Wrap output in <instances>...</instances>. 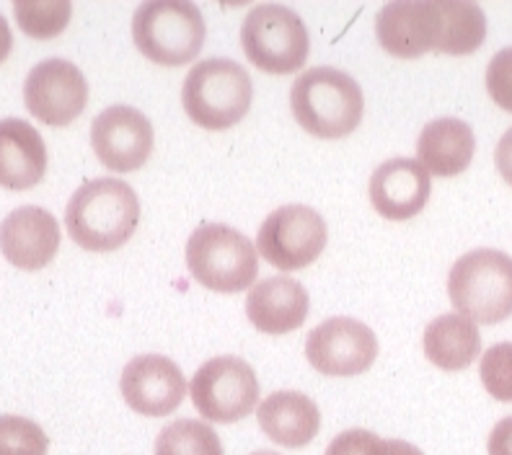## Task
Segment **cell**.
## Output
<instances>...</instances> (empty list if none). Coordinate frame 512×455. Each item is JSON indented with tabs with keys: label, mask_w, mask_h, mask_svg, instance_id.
<instances>
[{
	"label": "cell",
	"mask_w": 512,
	"mask_h": 455,
	"mask_svg": "<svg viewBox=\"0 0 512 455\" xmlns=\"http://www.w3.org/2000/svg\"><path fill=\"white\" fill-rule=\"evenodd\" d=\"M189 275L213 293H241L259 275L256 246L223 223L200 225L187 241Z\"/></svg>",
	"instance_id": "6"
},
{
	"label": "cell",
	"mask_w": 512,
	"mask_h": 455,
	"mask_svg": "<svg viewBox=\"0 0 512 455\" xmlns=\"http://www.w3.org/2000/svg\"><path fill=\"white\" fill-rule=\"evenodd\" d=\"M306 357L313 370L331 378H350L373 368L378 357V339L355 318L337 316L308 334Z\"/></svg>",
	"instance_id": "11"
},
{
	"label": "cell",
	"mask_w": 512,
	"mask_h": 455,
	"mask_svg": "<svg viewBox=\"0 0 512 455\" xmlns=\"http://www.w3.org/2000/svg\"><path fill=\"white\" fill-rule=\"evenodd\" d=\"M440 39L435 52L440 55H471L487 39V16L469 0H438Z\"/></svg>",
	"instance_id": "22"
},
{
	"label": "cell",
	"mask_w": 512,
	"mask_h": 455,
	"mask_svg": "<svg viewBox=\"0 0 512 455\" xmlns=\"http://www.w3.org/2000/svg\"><path fill=\"white\" fill-rule=\"evenodd\" d=\"M375 37L388 55L414 60L435 52L440 39L438 0H396L375 16Z\"/></svg>",
	"instance_id": "14"
},
{
	"label": "cell",
	"mask_w": 512,
	"mask_h": 455,
	"mask_svg": "<svg viewBox=\"0 0 512 455\" xmlns=\"http://www.w3.org/2000/svg\"><path fill=\"white\" fill-rule=\"evenodd\" d=\"M73 6L68 0H19L13 3V16L24 34L32 39H52L65 32Z\"/></svg>",
	"instance_id": "24"
},
{
	"label": "cell",
	"mask_w": 512,
	"mask_h": 455,
	"mask_svg": "<svg viewBox=\"0 0 512 455\" xmlns=\"http://www.w3.org/2000/svg\"><path fill=\"white\" fill-rule=\"evenodd\" d=\"M481 352V334L471 318L443 313L425 329V355L445 373L466 370Z\"/></svg>",
	"instance_id": "21"
},
{
	"label": "cell",
	"mask_w": 512,
	"mask_h": 455,
	"mask_svg": "<svg viewBox=\"0 0 512 455\" xmlns=\"http://www.w3.org/2000/svg\"><path fill=\"white\" fill-rule=\"evenodd\" d=\"M57 249H60V225L55 215L42 207H16L0 223V251L13 267L37 272L55 259Z\"/></svg>",
	"instance_id": "16"
},
{
	"label": "cell",
	"mask_w": 512,
	"mask_h": 455,
	"mask_svg": "<svg viewBox=\"0 0 512 455\" xmlns=\"http://www.w3.org/2000/svg\"><path fill=\"white\" fill-rule=\"evenodd\" d=\"M207 26L187 0H150L132 16V42L150 63L179 68L200 55Z\"/></svg>",
	"instance_id": "4"
},
{
	"label": "cell",
	"mask_w": 512,
	"mask_h": 455,
	"mask_svg": "<svg viewBox=\"0 0 512 455\" xmlns=\"http://www.w3.org/2000/svg\"><path fill=\"white\" fill-rule=\"evenodd\" d=\"M251 455H280V453H275V450H256V453Z\"/></svg>",
	"instance_id": "33"
},
{
	"label": "cell",
	"mask_w": 512,
	"mask_h": 455,
	"mask_svg": "<svg viewBox=\"0 0 512 455\" xmlns=\"http://www.w3.org/2000/svg\"><path fill=\"white\" fill-rule=\"evenodd\" d=\"M476 138L471 125L463 119L443 117L432 119L425 130L419 132L417 140V161L430 171V176L450 179L469 169L474 161Z\"/></svg>",
	"instance_id": "20"
},
{
	"label": "cell",
	"mask_w": 512,
	"mask_h": 455,
	"mask_svg": "<svg viewBox=\"0 0 512 455\" xmlns=\"http://www.w3.org/2000/svg\"><path fill=\"white\" fill-rule=\"evenodd\" d=\"M91 145L109 171L130 174L145 166L153 153V125L135 106L114 104L94 119Z\"/></svg>",
	"instance_id": "12"
},
{
	"label": "cell",
	"mask_w": 512,
	"mask_h": 455,
	"mask_svg": "<svg viewBox=\"0 0 512 455\" xmlns=\"http://www.w3.org/2000/svg\"><path fill=\"white\" fill-rule=\"evenodd\" d=\"M254 86L244 65L213 57L197 63L182 86V104L187 117L202 130L220 132L238 125L249 114Z\"/></svg>",
	"instance_id": "3"
},
{
	"label": "cell",
	"mask_w": 512,
	"mask_h": 455,
	"mask_svg": "<svg viewBox=\"0 0 512 455\" xmlns=\"http://www.w3.org/2000/svg\"><path fill=\"white\" fill-rule=\"evenodd\" d=\"M119 388L132 412L143 417H166L182 406L187 396V378L169 357L138 355L122 370Z\"/></svg>",
	"instance_id": "13"
},
{
	"label": "cell",
	"mask_w": 512,
	"mask_h": 455,
	"mask_svg": "<svg viewBox=\"0 0 512 455\" xmlns=\"http://www.w3.org/2000/svg\"><path fill=\"white\" fill-rule=\"evenodd\" d=\"M264 435L282 448H306L321 430V412L311 396L300 391H275L256 409Z\"/></svg>",
	"instance_id": "19"
},
{
	"label": "cell",
	"mask_w": 512,
	"mask_h": 455,
	"mask_svg": "<svg viewBox=\"0 0 512 455\" xmlns=\"http://www.w3.org/2000/svg\"><path fill=\"white\" fill-rule=\"evenodd\" d=\"M24 104L42 125H70L88 104L86 75L63 57L42 60L26 75Z\"/></svg>",
	"instance_id": "10"
},
{
	"label": "cell",
	"mask_w": 512,
	"mask_h": 455,
	"mask_svg": "<svg viewBox=\"0 0 512 455\" xmlns=\"http://www.w3.org/2000/svg\"><path fill=\"white\" fill-rule=\"evenodd\" d=\"M494 163H497V171H500L502 179L512 187V127L505 132L494 150Z\"/></svg>",
	"instance_id": "30"
},
{
	"label": "cell",
	"mask_w": 512,
	"mask_h": 455,
	"mask_svg": "<svg viewBox=\"0 0 512 455\" xmlns=\"http://www.w3.org/2000/svg\"><path fill=\"white\" fill-rule=\"evenodd\" d=\"M487 91L494 104L512 114V47H505L489 60Z\"/></svg>",
	"instance_id": "27"
},
{
	"label": "cell",
	"mask_w": 512,
	"mask_h": 455,
	"mask_svg": "<svg viewBox=\"0 0 512 455\" xmlns=\"http://www.w3.org/2000/svg\"><path fill=\"white\" fill-rule=\"evenodd\" d=\"M50 440L37 422L16 414L0 417V455H47Z\"/></svg>",
	"instance_id": "25"
},
{
	"label": "cell",
	"mask_w": 512,
	"mask_h": 455,
	"mask_svg": "<svg viewBox=\"0 0 512 455\" xmlns=\"http://www.w3.org/2000/svg\"><path fill=\"white\" fill-rule=\"evenodd\" d=\"M241 47L249 63L269 75H288L306 65L311 37L298 13L280 3L251 8L241 24Z\"/></svg>",
	"instance_id": "7"
},
{
	"label": "cell",
	"mask_w": 512,
	"mask_h": 455,
	"mask_svg": "<svg viewBox=\"0 0 512 455\" xmlns=\"http://www.w3.org/2000/svg\"><path fill=\"white\" fill-rule=\"evenodd\" d=\"M11 47H13L11 26H8L6 16L0 13V63H6V57L11 55Z\"/></svg>",
	"instance_id": "32"
},
{
	"label": "cell",
	"mask_w": 512,
	"mask_h": 455,
	"mask_svg": "<svg viewBox=\"0 0 512 455\" xmlns=\"http://www.w3.org/2000/svg\"><path fill=\"white\" fill-rule=\"evenodd\" d=\"M378 455H425L419 448H414L412 443H404V440H383L381 453Z\"/></svg>",
	"instance_id": "31"
},
{
	"label": "cell",
	"mask_w": 512,
	"mask_h": 455,
	"mask_svg": "<svg viewBox=\"0 0 512 455\" xmlns=\"http://www.w3.org/2000/svg\"><path fill=\"white\" fill-rule=\"evenodd\" d=\"M487 450L489 455H512V417H505L494 424Z\"/></svg>",
	"instance_id": "29"
},
{
	"label": "cell",
	"mask_w": 512,
	"mask_h": 455,
	"mask_svg": "<svg viewBox=\"0 0 512 455\" xmlns=\"http://www.w3.org/2000/svg\"><path fill=\"white\" fill-rule=\"evenodd\" d=\"M293 117L308 135L321 140L347 138L365 112V96L352 75L337 68H311L290 91Z\"/></svg>",
	"instance_id": "2"
},
{
	"label": "cell",
	"mask_w": 512,
	"mask_h": 455,
	"mask_svg": "<svg viewBox=\"0 0 512 455\" xmlns=\"http://www.w3.org/2000/svg\"><path fill=\"white\" fill-rule=\"evenodd\" d=\"M308 308H311V298L306 287L285 275L256 282L246 298L249 321L256 326V331L272 334V337L300 329L308 318Z\"/></svg>",
	"instance_id": "17"
},
{
	"label": "cell",
	"mask_w": 512,
	"mask_h": 455,
	"mask_svg": "<svg viewBox=\"0 0 512 455\" xmlns=\"http://www.w3.org/2000/svg\"><path fill=\"white\" fill-rule=\"evenodd\" d=\"M329 228L319 212L306 205H285L269 212L256 236V251L275 269H306L324 254Z\"/></svg>",
	"instance_id": "9"
},
{
	"label": "cell",
	"mask_w": 512,
	"mask_h": 455,
	"mask_svg": "<svg viewBox=\"0 0 512 455\" xmlns=\"http://www.w3.org/2000/svg\"><path fill=\"white\" fill-rule=\"evenodd\" d=\"M140 200L122 179H94L75 189L65 207V228L86 251H114L138 231Z\"/></svg>",
	"instance_id": "1"
},
{
	"label": "cell",
	"mask_w": 512,
	"mask_h": 455,
	"mask_svg": "<svg viewBox=\"0 0 512 455\" xmlns=\"http://www.w3.org/2000/svg\"><path fill=\"white\" fill-rule=\"evenodd\" d=\"M448 295L474 324H500L512 316V259L497 249L463 254L450 269Z\"/></svg>",
	"instance_id": "5"
},
{
	"label": "cell",
	"mask_w": 512,
	"mask_h": 455,
	"mask_svg": "<svg viewBox=\"0 0 512 455\" xmlns=\"http://www.w3.org/2000/svg\"><path fill=\"white\" fill-rule=\"evenodd\" d=\"M432 192L430 171L414 158H391L370 176V202L386 220H412L425 210Z\"/></svg>",
	"instance_id": "15"
},
{
	"label": "cell",
	"mask_w": 512,
	"mask_h": 455,
	"mask_svg": "<svg viewBox=\"0 0 512 455\" xmlns=\"http://www.w3.org/2000/svg\"><path fill=\"white\" fill-rule=\"evenodd\" d=\"M479 375L492 399L512 404V342H500L489 347L481 357Z\"/></svg>",
	"instance_id": "26"
},
{
	"label": "cell",
	"mask_w": 512,
	"mask_h": 455,
	"mask_svg": "<svg viewBox=\"0 0 512 455\" xmlns=\"http://www.w3.org/2000/svg\"><path fill=\"white\" fill-rule=\"evenodd\" d=\"M383 437L368 430H347L329 443L324 455H378Z\"/></svg>",
	"instance_id": "28"
},
{
	"label": "cell",
	"mask_w": 512,
	"mask_h": 455,
	"mask_svg": "<svg viewBox=\"0 0 512 455\" xmlns=\"http://www.w3.org/2000/svg\"><path fill=\"white\" fill-rule=\"evenodd\" d=\"M192 404L213 424L241 422L259 401V381L249 362L223 355L207 360L192 378Z\"/></svg>",
	"instance_id": "8"
},
{
	"label": "cell",
	"mask_w": 512,
	"mask_h": 455,
	"mask_svg": "<svg viewBox=\"0 0 512 455\" xmlns=\"http://www.w3.org/2000/svg\"><path fill=\"white\" fill-rule=\"evenodd\" d=\"M47 171V148L26 119H0V187L32 189Z\"/></svg>",
	"instance_id": "18"
},
{
	"label": "cell",
	"mask_w": 512,
	"mask_h": 455,
	"mask_svg": "<svg viewBox=\"0 0 512 455\" xmlns=\"http://www.w3.org/2000/svg\"><path fill=\"white\" fill-rule=\"evenodd\" d=\"M156 455H223V443L207 422L176 419L158 435Z\"/></svg>",
	"instance_id": "23"
}]
</instances>
